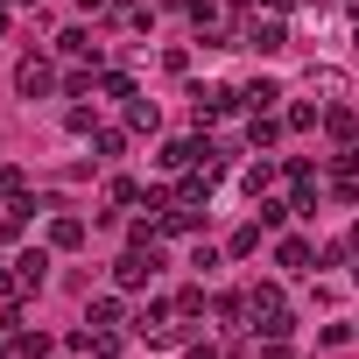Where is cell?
Segmentation results:
<instances>
[{"label": "cell", "mask_w": 359, "mask_h": 359, "mask_svg": "<svg viewBox=\"0 0 359 359\" xmlns=\"http://www.w3.org/2000/svg\"><path fill=\"white\" fill-rule=\"evenodd\" d=\"M247 99H254V106H261V113H268V106H275V99H282V92H275V85H268V78H254V85H247Z\"/></svg>", "instance_id": "cell-6"}, {"label": "cell", "mask_w": 359, "mask_h": 359, "mask_svg": "<svg viewBox=\"0 0 359 359\" xmlns=\"http://www.w3.org/2000/svg\"><path fill=\"white\" fill-rule=\"evenodd\" d=\"M15 85H22L29 99H43V92H50V64H36V57H29V64L15 71Z\"/></svg>", "instance_id": "cell-2"}, {"label": "cell", "mask_w": 359, "mask_h": 359, "mask_svg": "<svg viewBox=\"0 0 359 359\" xmlns=\"http://www.w3.org/2000/svg\"><path fill=\"white\" fill-rule=\"evenodd\" d=\"M78 240H85V226H78L71 212H64V219H50V247H78Z\"/></svg>", "instance_id": "cell-3"}, {"label": "cell", "mask_w": 359, "mask_h": 359, "mask_svg": "<svg viewBox=\"0 0 359 359\" xmlns=\"http://www.w3.org/2000/svg\"><path fill=\"white\" fill-rule=\"evenodd\" d=\"M191 155H198V148H191V141H169V148H162V155H155V162H162V169H184V162H191Z\"/></svg>", "instance_id": "cell-4"}, {"label": "cell", "mask_w": 359, "mask_h": 359, "mask_svg": "<svg viewBox=\"0 0 359 359\" xmlns=\"http://www.w3.org/2000/svg\"><path fill=\"white\" fill-rule=\"evenodd\" d=\"M254 50H282V22H254Z\"/></svg>", "instance_id": "cell-5"}, {"label": "cell", "mask_w": 359, "mask_h": 359, "mask_svg": "<svg viewBox=\"0 0 359 359\" xmlns=\"http://www.w3.org/2000/svg\"><path fill=\"white\" fill-rule=\"evenodd\" d=\"M78 8H106V0H78Z\"/></svg>", "instance_id": "cell-7"}, {"label": "cell", "mask_w": 359, "mask_h": 359, "mask_svg": "<svg viewBox=\"0 0 359 359\" xmlns=\"http://www.w3.org/2000/svg\"><path fill=\"white\" fill-rule=\"evenodd\" d=\"M43 275H50V254H22L15 261V289H43Z\"/></svg>", "instance_id": "cell-1"}]
</instances>
